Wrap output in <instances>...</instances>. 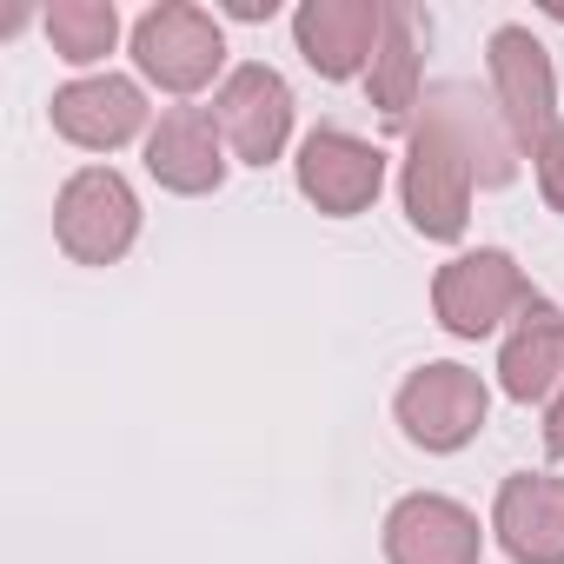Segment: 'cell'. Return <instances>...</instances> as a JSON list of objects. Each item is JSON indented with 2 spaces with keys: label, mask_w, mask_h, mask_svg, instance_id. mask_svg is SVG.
<instances>
[{
  "label": "cell",
  "mask_w": 564,
  "mask_h": 564,
  "mask_svg": "<svg viewBox=\"0 0 564 564\" xmlns=\"http://www.w3.org/2000/svg\"><path fill=\"white\" fill-rule=\"evenodd\" d=\"M147 173L166 186V193H219L226 180V133L206 107H166L160 127L147 133Z\"/></svg>",
  "instance_id": "cell-12"
},
{
  "label": "cell",
  "mask_w": 564,
  "mask_h": 564,
  "mask_svg": "<svg viewBox=\"0 0 564 564\" xmlns=\"http://www.w3.org/2000/svg\"><path fill=\"white\" fill-rule=\"evenodd\" d=\"M419 113H432V120L465 147L478 186H511V180H518V160H524V153H518V140H511L498 100L478 94L471 80H438V87H425Z\"/></svg>",
  "instance_id": "cell-9"
},
{
  "label": "cell",
  "mask_w": 564,
  "mask_h": 564,
  "mask_svg": "<svg viewBox=\"0 0 564 564\" xmlns=\"http://www.w3.org/2000/svg\"><path fill=\"white\" fill-rule=\"evenodd\" d=\"M425 14L419 8H386V41H379V54H372V67H366V94H372V107H379V120L392 127V133H412V120H419V87H425Z\"/></svg>",
  "instance_id": "cell-15"
},
{
  "label": "cell",
  "mask_w": 564,
  "mask_h": 564,
  "mask_svg": "<svg viewBox=\"0 0 564 564\" xmlns=\"http://www.w3.org/2000/svg\"><path fill=\"white\" fill-rule=\"evenodd\" d=\"M47 41L67 67H94L113 54L120 41V14H113V0H54L47 8Z\"/></svg>",
  "instance_id": "cell-17"
},
{
  "label": "cell",
  "mask_w": 564,
  "mask_h": 564,
  "mask_svg": "<svg viewBox=\"0 0 564 564\" xmlns=\"http://www.w3.org/2000/svg\"><path fill=\"white\" fill-rule=\"evenodd\" d=\"M54 239L80 265H113L140 239V199L113 166H80L54 199Z\"/></svg>",
  "instance_id": "cell-4"
},
{
  "label": "cell",
  "mask_w": 564,
  "mask_h": 564,
  "mask_svg": "<svg viewBox=\"0 0 564 564\" xmlns=\"http://www.w3.org/2000/svg\"><path fill=\"white\" fill-rule=\"evenodd\" d=\"M213 120H219L232 160H246V166H272L279 153H286V133H293V87L279 80L272 67L246 61V67H232V74L219 80V94H213Z\"/></svg>",
  "instance_id": "cell-7"
},
{
  "label": "cell",
  "mask_w": 564,
  "mask_h": 564,
  "mask_svg": "<svg viewBox=\"0 0 564 564\" xmlns=\"http://www.w3.org/2000/svg\"><path fill=\"white\" fill-rule=\"evenodd\" d=\"M147 127V94L127 74H94L54 94V133L87 147V153H113Z\"/></svg>",
  "instance_id": "cell-14"
},
{
  "label": "cell",
  "mask_w": 564,
  "mask_h": 564,
  "mask_svg": "<svg viewBox=\"0 0 564 564\" xmlns=\"http://www.w3.org/2000/svg\"><path fill=\"white\" fill-rule=\"evenodd\" d=\"M478 551H485L478 518L458 498L412 491L386 511V557L392 564H478Z\"/></svg>",
  "instance_id": "cell-11"
},
{
  "label": "cell",
  "mask_w": 564,
  "mask_h": 564,
  "mask_svg": "<svg viewBox=\"0 0 564 564\" xmlns=\"http://www.w3.org/2000/svg\"><path fill=\"white\" fill-rule=\"evenodd\" d=\"M538 186H544V206L564 213V120H557L551 140L538 147Z\"/></svg>",
  "instance_id": "cell-18"
},
{
  "label": "cell",
  "mask_w": 564,
  "mask_h": 564,
  "mask_svg": "<svg viewBox=\"0 0 564 564\" xmlns=\"http://www.w3.org/2000/svg\"><path fill=\"white\" fill-rule=\"evenodd\" d=\"M133 61L153 87L186 100V94L213 87V74L226 67V34L193 0H160V8H147L133 21Z\"/></svg>",
  "instance_id": "cell-3"
},
{
  "label": "cell",
  "mask_w": 564,
  "mask_h": 564,
  "mask_svg": "<svg viewBox=\"0 0 564 564\" xmlns=\"http://www.w3.org/2000/svg\"><path fill=\"white\" fill-rule=\"evenodd\" d=\"M498 386L505 399L518 405H538V399H557L564 386V313L551 300H531L498 352Z\"/></svg>",
  "instance_id": "cell-16"
},
{
  "label": "cell",
  "mask_w": 564,
  "mask_h": 564,
  "mask_svg": "<svg viewBox=\"0 0 564 564\" xmlns=\"http://www.w3.org/2000/svg\"><path fill=\"white\" fill-rule=\"evenodd\" d=\"M544 452L564 458V386H557V399H551V412H544Z\"/></svg>",
  "instance_id": "cell-19"
},
{
  "label": "cell",
  "mask_w": 564,
  "mask_h": 564,
  "mask_svg": "<svg viewBox=\"0 0 564 564\" xmlns=\"http://www.w3.org/2000/svg\"><path fill=\"white\" fill-rule=\"evenodd\" d=\"M485 405H491L485 379L465 372V366H452V359L419 366L399 386V425H405V438L419 452H458V445H471L478 425H485Z\"/></svg>",
  "instance_id": "cell-6"
},
{
  "label": "cell",
  "mask_w": 564,
  "mask_h": 564,
  "mask_svg": "<svg viewBox=\"0 0 564 564\" xmlns=\"http://www.w3.org/2000/svg\"><path fill=\"white\" fill-rule=\"evenodd\" d=\"M226 14H239V21H272V0H232Z\"/></svg>",
  "instance_id": "cell-20"
},
{
  "label": "cell",
  "mask_w": 564,
  "mask_h": 564,
  "mask_svg": "<svg viewBox=\"0 0 564 564\" xmlns=\"http://www.w3.org/2000/svg\"><path fill=\"white\" fill-rule=\"evenodd\" d=\"M485 67H491V100L518 140V153H538L557 127V74H551V54L538 47L531 28H498L491 47H485Z\"/></svg>",
  "instance_id": "cell-5"
},
{
  "label": "cell",
  "mask_w": 564,
  "mask_h": 564,
  "mask_svg": "<svg viewBox=\"0 0 564 564\" xmlns=\"http://www.w3.org/2000/svg\"><path fill=\"white\" fill-rule=\"evenodd\" d=\"M491 531L511 564H564V478L518 471L498 485Z\"/></svg>",
  "instance_id": "cell-13"
},
{
  "label": "cell",
  "mask_w": 564,
  "mask_h": 564,
  "mask_svg": "<svg viewBox=\"0 0 564 564\" xmlns=\"http://www.w3.org/2000/svg\"><path fill=\"white\" fill-rule=\"evenodd\" d=\"M531 300H538L531 279H524L518 259L498 252V246L458 252V259H445L438 279H432V313H438V326H445L452 339H485V333H498L505 319H518Z\"/></svg>",
  "instance_id": "cell-1"
},
{
  "label": "cell",
  "mask_w": 564,
  "mask_h": 564,
  "mask_svg": "<svg viewBox=\"0 0 564 564\" xmlns=\"http://www.w3.org/2000/svg\"><path fill=\"white\" fill-rule=\"evenodd\" d=\"M293 41H300L313 74L352 80L372 67V54L386 41V8L379 0H306L293 14Z\"/></svg>",
  "instance_id": "cell-10"
},
{
  "label": "cell",
  "mask_w": 564,
  "mask_h": 564,
  "mask_svg": "<svg viewBox=\"0 0 564 564\" xmlns=\"http://www.w3.org/2000/svg\"><path fill=\"white\" fill-rule=\"evenodd\" d=\"M471 186H478V180H471L465 147H458L432 113H419L412 133H405V180H399L412 232H425V239H458L465 219H471Z\"/></svg>",
  "instance_id": "cell-2"
},
{
  "label": "cell",
  "mask_w": 564,
  "mask_h": 564,
  "mask_svg": "<svg viewBox=\"0 0 564 564\" xmlns=\"http://www.w3.org/2000/svg\"><path fill=\"white\" fill-rule=\"evenodd\" d=\"M386 186V153L346 127H313L306 147H300V193L333 213V219H352L379 199Z\"/></svg>",
  "instance_id": "cell-8"
}]
</instances>
